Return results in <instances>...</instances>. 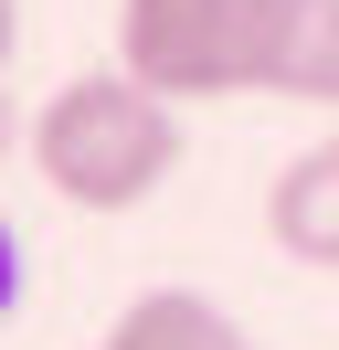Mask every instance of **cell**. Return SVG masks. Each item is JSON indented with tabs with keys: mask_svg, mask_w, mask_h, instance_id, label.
<instances>
[{
	"mask_svg": "<svg viewBox=\"0 0 339 350\" xmlns=\"http://www.w3.org/2000/svg\"><path fill=\"white\" fill-rule=\"evenodd\" d=\"M180 170V107L138 75H74L32 117V180L64 213H138Z\"/></svg>",
	"mask_w": 339,
	"mask_h": 350,
	"instance_id": "1",
	"label": "cell"
},
{
	"mask_svg": "<svg viewBox=\"0 0 339 350\" xmlns=\"http://www.w3.org/2000/svg\"><path fill=\"white\" fill-rule=\"evenodd\" d=\"M244 85L339 107V0H244Z\"/></svg>",
	"mask_w": 339,
	"mask_h": 350,
	"instance_id": "3",
	"label": "cell"
},
{
	"mask_svg": "<svg viewBox=\"0 0 339 350\" xmlns=\"http://www.w3.org/2000/svg\"><path fill=\"white\" fill-rule=\"evenodd\" d=\"M96 350H244V329L212 297H191V286H148L96 329Z\"/></svg>",
	"mask_w": 339,
	"mask_h": 350,
	"instance_id": "5",
	"label": "cell"
},
{
	"mask_svg": "<svg viewBox=\"0 0 339 350\" xmlns=\"http://www.w3.org/2000/svg\"><path fill=\"white\" fill-rule=\"evenodd\" d=\"M265 234L286 244L297 265H339V138L297 149L286 170L265 180Z\"/></svg>",
	"mask_w": 339,
	"mask_h": 350,
	"instance_id": "4",
	"label": "cell"
},
{
	"mask_svg": "<svg viewBox=\"0 0 339 350\" xmlns=\"http://www.w3.org/2000/svg\"><path fill=\"white\" fill-rule=\"evenodd\" d=\"M117 75L148 96H244V0H117Z\"/></svg>",
	"mask_w": 339,
	"mask_h": 350,
	"instance_id": "2",
	"label": "cell"
}]
</instances>
